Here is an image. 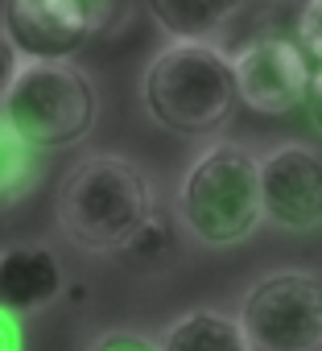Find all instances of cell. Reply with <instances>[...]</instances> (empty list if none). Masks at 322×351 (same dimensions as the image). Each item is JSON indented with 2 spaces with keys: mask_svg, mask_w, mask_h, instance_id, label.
<instances>
[{
  "mask_svg": "<svg viewBox=\"0 0 322 351\" xmlns=\"http://www.w3.org/2000/svg\"><path fill=\"white\" fill-rule=\"evenodd\" d=\"M149 116L178 136H215L240 95L232 79V58L207 42H170L140 83Z\"/></svg>",
  "mask_w": 322,
  "mask_h": 351,
  "instance_id": "1",
  "label": "cell"
},
{
  "mask_svg": "<svg viewBox=\"0 0 322 351\" xmlns=\"http://www.w3.org/2000/svg\"><path fill=\"white\" fill-rule=\"evenodd\" d=\"M58 228L83 252H116L153 211L149 178L116 153H91L71 165L58 186Z\"/></svg>",
  "mask_w": 322,
  "mask_h": 351,
  "instance_id": "2",
  "label": "cell"
},
{
  "mask_svg": "<svg viewBox=\"0 0 322 351\" xmlns=\"http://www.w3.org/2000/svg\"><path fill=\"white\" fill-rule=\"evenodd\" d=\"M95 87L66 58H21L9 91L0 95L5 120L38 153L71 149L95 128Z\"/></svg>",
  "mask_w": 322,
  "mask_h": 351,
  "instance_id": "3",
  "label": "cell"
},
{
  "mask_svg": "<svg viewBox=\"0 0 322 351\" xmlns=\"http://www.w3.org/2000/svg\"><path fill=\"white\" fill-rule=\"evenodd\" d=\"M182 223L203 244H240L264 219L260 211V178L256 157L236 141H215L195 157L178 191Z\"/></svg>",
  "mask_w": 322,
  "mask_h": 351,
  "instance_id": "4",
  "label": "cell"
},
{
  "mask_svg": "<svg viewBox=\"0 0 322 351\" xmlns=\"http://www.w3.org/2000/svg\"><path fill=\"white\" fill-rule=\"evenodd\" d=\"M236 322L252 351H322V281L273 273L248 289Z\"/></svg>",
  "mask_w": 322,
  "mask_h": 351,
  "instance_id": "5",
  "label": "cell"
},
{
  "mask_svg": "<svg viewBox=\"0 0 322 351\" xmlns=\"http://www.w3.org/2000/svg\"><path fill=\"white\" fill-rule=\"evenodd\" d=\"M128 13V0H5L0 29L21 58H71Z\"/></svg>",
  "mask_w": 322,
  "mask_h": 351,
  "instance_id": "6",
  "label": "cell"
},
{
  "mask_svg": "<svg viewBox=\"0 0 322 351\" xmlns=\"http://www.w3.org/2000/svg\"><path fill=\"white\" fill-rule=\"evenodd\" d=\"M260 211L285 232L322 228V153L310 145H277L256 161Z\"/></svg>",
  "mask_w": 322,
  "mask_h": 351,
  "instance_id": "7",
  "label": "cell"
},
{
  "mask_svg": "<svg viewBox=\"0 0 322 351\" xmlns=\"http://www.w3.org/2000/svg\"><path fill=\"white\" fill-rule=\"evenodd\" d=\"M310 75H314V66H310L306 50L285 38H256V42L240 46V54L232 58L236 95H240V104H248L260 116H281V112H293L297 104H306Z\"/></svg>",
  "mask_w": 322,
  "mask_h": 351,
  "instance_id": "8",
  "label": "cell"
},
{
  "mask_svg": "<svg viewBox=\"0 0 322 351\" xmlns=\"http://www.w3.org/2000/svg\"><path fill=\"white\" fill-rule=\"evenodd\" d=\"M62 265L46 244L0 248V306L9 314H38L62 293Z\"/></svg>",
  "mask_w": 322,
  "mask_h": 351,
  "instance_id": "9",
  "label": "cell"
},
{
  "mask_svg": "<svg viewBox=\"0 0 322 351\" xmlns=\"http://www.w3.org/2000/svg\"><path fill=\"white\" fill-rule=\"evenodd\" d=\"M145 5L174 42H203L240 13L244 0H145Z\"/></svg>",
  "mask_w": 322,
  "mask_h": 351,
  "instance_id": "10",
  "label": "cell"
},
{
  "mask_svg": "<svg viewBox=\"0 0 322 351\" xmlns=\"http://www.w3.org/2000/svg\"><path fill=\"white\" fill-rule=\"evenodd\" d=\"M161 351H252V347H248V339L232 314L190 310L166 330Z\"/></svg>",
  "mask_w": 322,
  "mask_h": 351,
  "instance_id": "11",
  "label": "cell"
},
{
  "mask_svg": "<svg viewBox=\"0 0 322 351\" xmlns=\"http://www.w3.org/2000/svg\"><path fill=\"white\" fill-rule=\"evenodd\" d=\"M174 256H178V232L161 211H149L116 248V261L132 273H161L174 265Z\"/></svg>",
  "mask_w": 322,
  "mask_h": 351,
  "instance_id": "12",
  "label": "cell"
},
{
  "mask_svg": "<svg viewBox=\"0 0 322 351\" xmlns=\"http://www.w3.org/2000/svg\"><path fill=\"white\" fill-rule=\"evenodd\" d=\"M38 182H42V157H38V149L25 145L5 120H0V211H9L21 199H29Z\"/></svg>",
  "mask_w": 322,
  "mask_h": 351,
  "instance_id": "13",
  "label": "cell"
},
{
  "mask_svg": "<svg viewBox=\"0 0 322 351\" xmlns=\"http://www.w3.org/2000/svg\"><path fill=\"white\" fill-rule=\"evenodd\" d=\"M297 46L306 50V58H314L322 66V0H301V9H297Z\"/></svg>",
  "mask_w": 322,
  "mask_h": 351,
  "instance_id": "14",
  "label": "cell"
},
{
  "mask_svg": "<svg viewBox=\"0 0 322 351\" xmlns=\"http://www.w3.org/2000/svg\"><path fill=\"white\" fill-rule=\"evenodd\" d=\"M91 351H161V343H153L136 330H108L91 343Z\"/></svg>",
  "mask_w": 322,
  "mask_h": 351,
  "instance_id": "15",
  "label": "cell"
},
{
  "mask_svg": "<svg viewBox=\"0 0 322 351\" xmlns=\"http://www.w3.org/2000/svg\"><path fill=\"white\" fill-rule=\"evenodd\" d=\"M0 351H25V330H21V318L9 314L0 306Z\"/></svg>",
  "mask_w": 322,
  "mask_h": 351,
  "instance_id": "16",
  "label": "cell"
},
{
  "mask_svg": "<svg viewBox=\"0 0 322 351\" xmlns=\"http://www.w3.org/2000/svg\"><path fill=\"white\" fill-rule=\"evenodd\" d=\"M17 66H21V54H17V46L9 42V34L0 29V95L9 91V83H13Z\"/></svg>",
  "mask_w": 322,
  "mask_h": 351,
  "instance_id": "17",
  "label": "cell"
},
{
  "mask_svg": "<svg viewBox=\"0 0 322 351\" xmlns=\"http://www.w3.org/2000/svg\"><path fill=\"white\" fill-rule=\"evenodd\" d=\"M306 104H310V116H314V124H318V132H322V66L310 75V87H306Z\"/></svg>",
  "mask_w": 322,
  "mask_h": 351,
  "instance_id": "18",
  "label": "cell"
},
{
  "mask_svg": "<svg viewBox=\"0 0 322 351\" xmlns=\"http://www.w3.org/2000/svg\"><path fill=\"white\" fill-rule=\"evenodd\" d=\"M71 298L75 302H87V285H71Z\"/></svg>",
  "mask_w": 322,
  "mask_h": 351,
  "instance_id": "19",
  "label": "cell"
}]
</instances>
